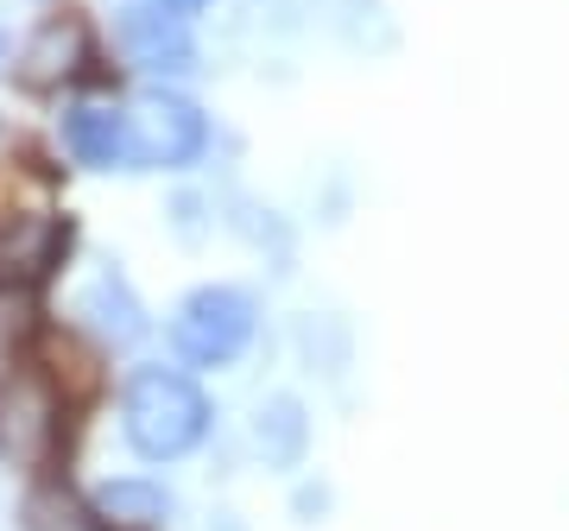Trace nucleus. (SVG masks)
I'll return each instance as SVG.
<instances>
[{
	"label": "nucleus",
	"mask_w": 569,
	"mask_h": 531,
	"mask_svg": "<svg viewBox=\"0 0 569 531\" xmlns=\"http://www.w3.org/2000/svg\"><path fill=\"white\" fill-rule=\"evenodd\" d=\"M70 58H77V26L51 20L39 32V44L26 51V63H32L26 77H32V82H58V77H70Z\"/></svg>",
	"instance_id": "obj_11"
},
{
	"label": "nucleus",
	"mask_w": 569,
	"mask_h": 531,
	"mask_svg": "<svg viewBox=\"0 0 569 531\" xmlns=\"http://www.w3.org/2000/svg\"><path fill=\"white\" fill-rule=\"evenodd\" d=\"M253 450H260V462L272 474L305 469V455H310V411H305V399H291V392L260 399V411H253Z\"/></svg>",
	"instance_id": "obj_9"
},
{
	"label": "nucleus",
	"mask_w": 569,
	"mask_h": 531,
	"mask_svg": "<svg viewBox=\"0 0 569 531\" xmlns=\"http://www.w3.org/2000/svg\"><path fill=\"white\" fill-rule=\"evenodd\" d=\"M58 443V392L39 373H7L0 380V455L7 462H44Z\"/></svg>",
	"instance_id": "obj_6"
},
{
	"label": "nucleus",
	"mask_w": 569,
	"mask_h": 531,
	"mask_svg": "<svg viewBox=\"0 0 569 531\" xmlns=\"http://www.w3.org/2000/svg\"><path fill=\"white\" fill-rule=\"evenodd\" d=\"M77 317H82V329L102 348H114V354H127V348H140L146 335H152V310H146V298L133 291V279L114 272V266H102V272L77 291Z\"/></svg>",
	"instance_id": "obj_7"
},
{
	"label": "nucleus",
	"mask_w": 569,
	"mask_h": 531,
	"mask_svg": "<svg viewBox=\"0 0 569 531\" xmlns=\"http://www.w3.org/2000/svg\"><path fill=\"white\" fill-rule=\"evenodd\" d=\"M89 507H96V519L114 525V531H164L171 512H178V500H171V488L152 481V474H114V481H102V488L89 493Z\"/></svg>",
	"instance_id": "obj_8"
},
{
	"label": "nucleus",
	"mask_w": 569,
	"mask_h": 531,
	"mask_svg": "<svg viewBox=\"0 0 569 531\" xmlns=\"http://www.w3.org/2000/svg\"><path fill=\"white\" fill-rule=\"evenodd\" d=\"M0 58H7V32H0Z\"/></svg>",
	"instance_id": "obj_14"
},
{
	"label": "nucleus",
	"mask_w": 569,
	"mask_h": 531,
	"mask_svg": "<svg viewBox=\"0 0 569 531\" xmlns=\"http://www.w3.org/2000/svg\"><path fill=\"white\" fill-rule=\"evenodd\" d=\"M140 7H152V13H178V20H197V13L216 7V0H140Z\"/></svg>",
	"instance_id": "obj_12"
},
{
	"label": "nucleus",
	"mask_w": 569,
	"mask_h": 531,
	"mask_svg": "<svg viewBox=\"0 0 569 531\" xmlns=\"http://www.w3.org/2000/svg\"><path fill=\"white\" fill-rule=\"evenodd\" d=\"M216 430V405H209L203 380L190 368H164V361H146V368L127 373L121 387V443L152 469H171L183 455H197Z\"/></svg>",
	"instance_id": "obj_1"
},
{
	"label": "nucleus",
	"mask_w": 569,
	"mask_h": 531,
	"mask_svg": "<svg viewBox=\"0 0 569 531\" xmlns=\"http://www.w3.org/2000/svg\"><path fill=\"white\" fill-rule=\"evenodd\" d=\"M58 146L82 171H140V140H133L127 102H70L58 114Z\"/></svg>",
	"instance_id": "obj_5"
},
{
	"label": "nucleus",
	"mask_w": 569,
	"mask_h": 531,
	"mask_svg": "<svg viewBox=\"0 0 569 531\" xmlns=\"http://www.w3.org/2000/svg\"><path fill=\"white\" fill-rule=\"evenodd\" d=\"M114 39H121V58L152 82H183L197 70V32L178 13H152L140 0H127L121 20H114Z\"/></svg>",
	"instance_id": "obj_4"
},
{
	"label": "nucleus",
	"mask_w": 569,
	"mask_h": 531,
	"mask_svg": "<svg viewBox=\"0 0 569 531\" xmlns=\"http://www.w3.org/2000/svg\"><path fill=\"white\" fill-rule=\"evenodd\" d=\"M171 354H178V368L190 373H209V368H234L253 335H260V298L234 279H209V285L183 291L178 310H171Z\"/></svg>",
	"instance_id": "obj_2"
},
{
	"label": "nucleus",
	"mask_w": 569,
	"mask_h": 531,
	"mask_svg": "<svg viewBox=\"0 0 569 531\" xmlns=\"http://www.w3.org/2000/svg\"><path fill=\"white\" fill-rule=\"evenodd\" d=\"M209 531H241V525H234V519H216V525H209Z\"/></svg>",
	"instance_id": "obj_13"
},
{
	"label": "nucleus",
	"mask_w": 569,
	"mask_h": 531,
	"mask_svg": "<svg viewBox=\"0 0 569 531\" xmlns=\"http://www.w3.org/2000/svg\"><path fill=\"white\" fill-rule=\"evenodd\" d=\"M26 525H32V531H102V519H96V507L82 512L70 493L44 488V493L26 500Z\"/></svg>",
	"instance_id": "obj_10"
},
{
	"label": "nucleus",
	"mask_w": 569,
	"mask_h": 531,
	"mask_svg": "<svg viewBox=\"0 0 569 531\" xmlns=\"http://www.w3.org/2000/svg\"><path fill=\"white\" fill-rule=\"evenodd\" d=\"M133 108V140H140V171H197L209 159V140H216V127L209 114L183 89L171 82H152Z\"/></svg>",
	"instance_id": "obj_3"
}]
</instances>
